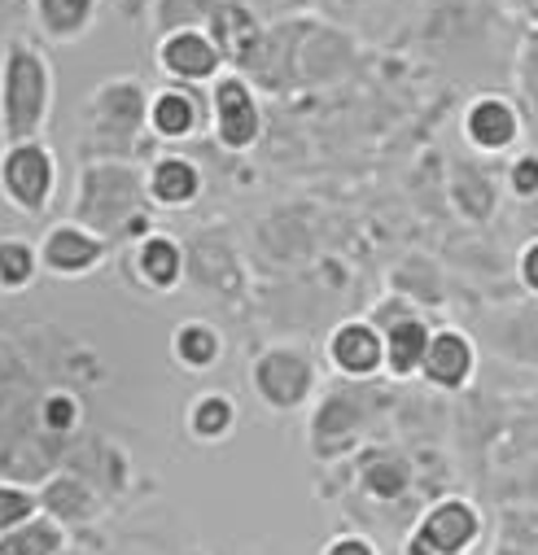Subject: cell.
<instances>
[{
  "instance_id": "cell-18",
  "label": "cell",
  "mask_w": 538,
  "mask_h": 555,
  "mask_svg": "<svg viewBox=\"0 0 538 555\" xmlns=\"http://www.w3.org/2000/svg\"><path fill=\"white\" fill-rule=\"evenodd\" d=\"M236 421H241V415H236V398L232 393H219V389H206V393H197L184 406V429L202 447L228 442L236 434Z\"/></svg>"
},
{
  "instance_id": "cell-21",
  "label": "cell",
  "mask_w": 538,
  "mask_h": 555,
  "mask_svg": "<svg viewBox=\"0 0 538 555\" xmlns=\"http://www.w3.org/2000/svg\"><path fill=\"white\" fill-rule=\"evenodd\" d=\"M44 275L40 241L31 236H0V294H27Z\"/></svg>"
},
{
  "instance_id": "cell-1",
  "label": "cell",
  "mask_w": 538,
  "mask_h": 555,
  "mask_svg": "<svg viewBox=\"0 0 538 555\" xmlns=\"http://www.w3.org/2000/svg\"><path fill=\"white\" fill-rule=\"evenodd\" d=\"M57 79L44 44L36 36H14L0 44V145L40 141L53 122Z\"/></svg>"
},
{
  "instance_id": "cell-11",
  "label": "cell",
  "mask_w": 538,
  "mask_h": 555,
  "mask_svg": "<svg viewBox=\"0 0 538 555\" xmlns=\"http://www.w3.org/2000/svg\"><path fill=\"white\" fill-rule=\"evenodd\" d=\"M329 363L346 380H372L385 372V337L372 320H342L329 333Z\"/></svg>"
},
{
  "instance_id": "cell-28",
  "label": "cell",
  "mask_w": 538,
  "mask_h": 555,
  "mask_svg": "<svg viewBox=\"0 0 538 555\" xmlns=\"http://www.w3.org/2000/svg\"><path fill=\"white\" fill-rule=\"evenodd\" d=\"M320 555H381V546H376L368 533L342 529V533H333V538L320 546Z\"/></svg>"
},
{
  "instance_id": "cell-13",
  "label": "cell",
  "mask_w": 538,
  "mask_h": 555,
  "mask_svg": "<svg viewBox=\"0 0 538 555\" xmlns=\"http://www.w3.org/2000/svg\"><path fill=\"white\" fill-rule=\"evenodd\" d=\"M127 267L145 289L176 294L180 281H184V245L171 232H150V236H141L137 245H131Z\"/></svg>"
},
{
  "instance_id": "cell-22",
  "label": "cell",
  "mask_w": 538,
  "mask_h": 555,
  "mask_svg": "<svg viewBox=\"0 0 538 555\" xmlns=\"http://www.w3.org/2000/svg\"><path fill=\"white\" fill-rule=\"evenodd\" d=\"M206 31H210V40L219 44V53H223V62H241L245 53H249V44L258 40V23L249 18V10H241V5H215V14L206 18Z\"/></svg>"
},
{
  "instance_id": "cell-24",
  "label": "cell",
  "mask_w": 538,
  "mask_h": 555,
  "mask_svg": "<svg viewBox=\"0 0 538 555\" xmlns=\"http://www.w3.org/2000/svg\"><path fill=\"white\" fill-rule=\"evenodd\" d=\"M412 486V468L394 460V455H372L368 468H363V490L372 499H398L402 490Z\"/></svg>"
},
{
  "instance_id": "cell-27",
  "label": "cell",
  "mask_w": 538,
  "mask_h": 555,
  "mask_svg": "<svg viewBox=\"0 0 538 555\" xmlns=\"http://www.w3.org/2000/svg\"><path fill=\"white\" fill-rule=\"evenodd\" d=\"M508 189H512V197H521V202L538 197V154H521V158L508 167Z\"/></svg>"
},
{
  "instance_id": "cell-16",
  "label": "cell",
  "mask_w": 538,
  "mask_h": 555,
  "mask_svg": "<svg viewBox=\"0 0 538 555\" xmlns=\"http://www.w3.org/2000/svg\"><path fill=\"white\" fill-rule=\"evenodd\" d=\"M202 131V101L184 83H163L150 92V135H158L163 145L193 141Z\"/></svg>"
},
{
  "instance_id": "cell-15",
  "label": "cell",
  "mask_w": 538,
  "mask_h": 555,
  "mask_svg": "<svg viewBox=\"0 0 538 555\" xmlns=\"http://www.w3.org/2000/svg\"><path fill=\"white\" fill-rule=\"evenodd\" d=\"M40 44H79L101 14V0H27Z\"/></svg>"
},
{
  "instance_id": "cell-26",
  "label": "cell",
  "mask_w": 538,
  "mask_h": 555,
  "mask_svg": "<svg viewBox=\"0 0 538 555\" xmlns=\"http://www.w3.org/2000/svg\"><path fill=\"white\" fill-rule=\"evenodd\" d=\"M40 415H44V429H49V434H71V429L84 421L79 398H75V393H66V389H53V393L44 398Z\"/></svg>"
},
{
  "instance_id": "cell-6",
  "label": "cell",
  "mask_w": 538,
  "mask_h": 555,
  "mask_svg": "<svg viewBox=\"0 0 538 555\" xmlns=\"http://www.w3.org/2000/svg\"><path fill=\"white\" fill-rule=\"evenodd\" d=\"M210 127H215L219 150H228V154H245L258 145L262 105H258V92L249 88L245 75L223 70L210 83Z\"/></svg>"
},
{
  "instance_id": "cell-9",
  "label": "cell",
  "mask_w": 538,
  "mask_h": 555,
  "mask_svg": "<svg viewBox=\"0 0 538 555\" xmlns=\"http://www.w3.org/2000/svg\"><path fill=\"white\" fill-rule=\"evenodd\" d=\"M376 328H381V337H385V372L394 376V380H412V376H421V363H425V350H430V324H425V315H417L408 302H398V298H389V302H381L372 315H368Z\"/></svg>"
},
{
  "instance_id": "cell-2",
  "label": "cell",
  "mask_w": 538,
  "mask_h": 555,
  "mask_svg": "<svg viewBox=\"0 0 538 555\" xmlns=\"http://www.w3.org/2000/svg\"><path fill=\"white\" fill-rule=\"evenodd\" d=\"M105 241H127V236H150L154 232V202L145 189V171L131 163H92L79 171V193H75V215ZM131 241V245H137Z\"/></svg>"
},
{
  "instance_id": "cell-8",
  "label": "cell",
  "mask_w": 538,
  "mask_h": 555,
  "mask_svg": "<svg viewBox=\"0 0 538 555\" xmlns=\"http://www.w3.org/2000/svg\"><path fill=\"white\" fill-rule=\"evenodd\" d=\"M110 249H114V241H105L101 232H92L79 219H57L40 236L44 275H57V281H84V275H97L110 262Z\"/></svg>"
},
{
  "instance_id": "cell-14",
  "label": "cell",
  "mask_w": 538,
  "mask_h": 555,
  "mask_svg": "<svg viewBox=\"0 0 538 555\" xmlns=\"http://www.w3.org/2000/svg\"><path fill=\"white\" fill-rule=\"evenodd\" d=\"M464 135L477 154H503L521 141V114L508 96L486 92L464 109Z\"/></svg>"
},
{
  "instance_id": "cell-19",
  "label": "cell",
  "mask_w": 538,
  "mask_h": 555,
  "mask_svg": "<svg viewBox=\"0 0 538 555\" xmlns=\"http://www.w3.org/2000/svg\"><path fill=\"white\" fill-rule=\"evenodd\" d=\"M171 359H176V367L189 372V376H202V372L219 367V359H223V337H219V328L206 324V320H184V324H176V333H171Z\"/></svg>"
},
{
  "instance_id": "cell-12",
  "label": "cell",
  "mask_w": 538,
  "mask_h": 555,
  "mask_svg": "<svg viewBox=\"0 0 538 555\" xmlns=\"http://www.w3.org/2000/svg\"><path fill=\"white\" fill-rule=\"evenodd\" d=\"M477 372V346L464 328H434L430 333V350H425V363H421V380L443 389V393H456L473 380Z\"/></svg>"
},
{
  "instance_id": "cell-10",
  "label": "cell",
  "mask_w": 538,
  "mask_h": 555,
  "mask_svg": "<svg viewBox=\"0 0 538 555\" xmlns=\"http://www.w3.org/2000/svg\"><path fill=\"white\" fill-rule=\"evenodd\" d=\"M154 57H158L163 75L171 83H184V88L215 83L223 75V53H219V44L210 40L206 27H176V31L158 36Z\"/></svg>"
},
{
  "instance_id": "cell-25",
  "label": "cell",
  "mask_w": 538,
  "mask_h": 555,
  "mask_svg": "<svg viewBox=\"0 0 538 555\" xmlns=\"http://www.w3.org/2000/svg\"><path fill=\"white\" fill-rule=\"evenodd\" d=\"M40 512V490L18 486V481H0V538H5L14 525L31 520Z\"/></svg>"
},
{
  "instance_id": "cell-4",
  "label": "cell",
  "mask_w": 538,
  "mask_h": 555,
  "mask_svg": "<svg viewBox=\"0 0 538 555\" xmlns=\"http://www.w3.org/2000/svg\"><path fill=\"white\" fill-rule=\"evenodd\" d=\"M79 122L88 127L92 145H137V135L150 131V92H145V83L131 79V75L105 79L88 96Z\"/></svg>"
},
{
  "instance_id": "cell-29",
  "label": "cell",
  "mask_w": 538,
  "mask_h": 555,
  "mask_svg": "<svg viewBox=\"0 0 538 555\" xmlns=\"http://www.w3.org/2000/svg\"><path fill=\"white\" fill-rule=\"evenodd\" d=\"M516 275H521V285H525L529 294H538V236L521 245V254H516Z\"/></svg>"
},
{
  "instance_id": "cell-23",
  "label": "cell",
  "mask_w": 538,
  "mask_h": 555,
  "mask_svg": "<svg viewBox=\"0 0 538 555\" xmlns=\"http://www.w3.org/2000/svg\"><path fill=\"white\" fill-rule=\"evenodd\" d=\"M40 507L49 512V516H57L66 529L75 525V520H92L97 516V494L79 481V477H53L44 490H40Z\"/></svg>"
},
{
  "instance_id": "cell-5",
  "label": "cell",
  "mask_w": 538,
  "mask_h": 555,
  "mask_svg": "<svg viewBox=\"0 0 538 555\" xmlns=\"http://www.w3.org/2000/svg\"><path fill=\"white\" fill-rule=\"evenodd\" d=\"M482 512L464 494H447L421 512V520L402 538V555H469L482 542Z\"/></svg>"
},
{
  "instance_id": "cell-7",
  "label": "cell",
  "mask_w": 538,
  "mask_h": 555,
  "mask_svg": "<svg viewBox=\"0 0 538 555\" xmlns=\"http://www.w3.org/2000/svg\"><path fill=\"white\" fill-rule=\"evenodd\" d=\"M249 385L272 411H298L316 389V363L298 346H272L249 363Z\"/></svg>"
},
{
  "instance_id": "cell-17",
  "label": "cell",
  "mask_w": 538,
  "mask_h": 555,
  "mask_svg": "<svg viewBox=\"0 0 538 555\" xmlns=\"http://www.w3.org/2000/svg\"><path fill=\"white\" fill-rule=\"evenodd\" d=\"M145 189H150V202L163 206V210L193 206L202 197V167L193 158H184V154H163V158L150 163Z\"/></svg>"
},
{
  "instance_id": "cell-3",
  "label": "cell",
  "mask_w": 538,
  "mask_h": 555,
  "mask_svg": "<svg viewBox=\"0 0 538 555\" xmlns=\"http://www.w3.org/2000/svg\"><path fill=\"white\" fill-rule=\"evenodd\" d=\"M57 197V154L44 141L0 145V202L23 219H44Z\"/></svg>"
},
{
  "instance_id": "cell-20",
  "label": "cell",
  "mask_w": 538,
  "mask_h": 555,
  "mask_svg": "<svg viewBox=\"0 0 538 555\" xmlns=\"http://www.w3.org/2000/svg\"><path fill=\"white\" fill-rule=\"evenodd\" d=\"M66 542H71L66 525L40 507L31 520L14 525L0 538V555H66Z\"/></svg>"
}]
</instances>
